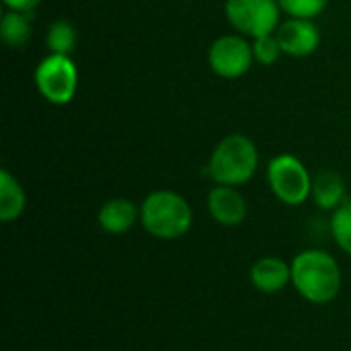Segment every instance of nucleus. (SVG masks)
Wrapping results in <instances>:
<instances>
[{"mask_svg":"<svg viewBox=\"0 0 351 351\" xmlns=\"http://www.w3.org/2000/svg\"><path fill=\"white\" fill-rule=\"evenodd\" d=\"M331 0H278L282 12L298 19H315L325 12Z\"/></svg>","mask_w":351,"mask_h":351,"instance_id":"nucleus-17","label":"nucleus"},{"mask_svg":"<svg viewBox=\"0 0 351 351\" xmlns=\"http://www.w3.org/2000/svg\"><path fill=\"white\" fill-rule=\"evenodd\" d=\"M257 167L259 152L255 142L245 134H228L210 154L206 173L216 181V185L241 187L255 177Z\"/></svg>","mask_w":351,"mask_h":351,"instance_id":"nucleus-3","label":"nucleus"},{"mask_svg":"<svg viewBox=\"0 0 351 351\" xmlns=\"http://www.w3.org/2000/svg\"><path fill=\"white\" fill-rule=\"evenodd\" d=\"M99 226L109 234H125L140 220V210L128 197H111L99 210Z\"/></svg>","mask_w":351,"mask_h":351,"instance_id":"nucleus-11","label":"nucleus"},{"mask_svg":"<svg viewBox=\"0 0 351 351\" xmlns=\"http://www.w3.org/2000/svg\"><path fill=\"white\" fill-rule=\"evenodd\" d=\"M292 282V267L280 257H261L251 267V284L263 294H276Z\"/></svg>","mask_w":351,"mask_h":351,"instance_id":"nucleus-10","label":"nucleus"},{"mask_svg":"<svg viewBox=\"0 0 351 351\" xmlns=\"http://www.w3.org/2000/svg\"><path fill=\"white\" fill-rule=\"evenodd\" d=\"M27 206V195L23 185L6 169L0 171V220L4 224L21 218Z\"/></svg>","mask_w":351,"mask_h":351,"instance_id":"nucleus-13","label":"nucleus"},{"mask_svg":"<svg viewBox=\"0 0 351 351\" xmlns=\"http://www.w3.org/2000/svg\"><path fill=\"white\" fill-rule=\"evenodd\" d=\"M346 193L348 185L346 179L335 173V171H319L313 177V202L321 210H331L335 212L341 204H346Z\"/></svg>","mask_w":351,"mask_h":351,"instance_id":"nucleus-12","label":"nucleus"},{"mask_svg":"<svg viewBox=\"0 0 351 351\" xmlns=\"http://www.w3.org/2000/svg\"><path fill=\"white\" fill-rule=\"evenodd\" d=\"M290 267L296 292L311 304H329L341 292V267L327 251L306 249L292 259Z\"/></svg>","mask_w":351,"mask_h":351,"instance_id":"nucleus-1","label":"nucleus"},{"mask_svg":"<svg viewBox=\"0 0 351 351\" xmlns=\"http://www.w3.org/2000/svg\"><path fill=\"white\" fill-rule=\"evenodd\" d=\"M276 37L282 51L290 58H308L321 45V31L313 19L288 16L280 23Z\"/></svg>","mask_w":351,"mask_h":351,"instance_id":"nucleus-8","label":"nucleus"},{"mask_svg":"<svg viewBox=\"0 0 351 351\" xmlns=\"http://www.w3.org/2000/svg\"><path fill=\"white\" fill-rule=\"evenodd\" d=\"M331 234L337 247L351 257V199L341 204L331 216Z\"/></svg>","mask_w":351,"mask_h":351,"instance_id":"nucleus-16","label":"nucleus"},{"mask_svg":"<svg viewBox=\"0 0 351 351\" xmlns=\"http://www.w3.org/2000/svg\"><path fill=\"white\" fill-rule=\"evenodd\" d=\"M255 62L253 41L241 33H230L214 39L208 49V66L220 78H241L245 76Z\"/></svg>","mask_w":351,"mask_h":351,"instance_id":"nucleus-7","label":"nucleus"},{"mask_svg":"<svg viewBox=\"0 0 351 351\" xmlns=\"http://www.w3.org/2000/svg\"><path fill=\"white\" fill-rule=\"evenodd\" d=\"M33 12L6 10L0 21V37L8 47H23L31 39Z\"/></svg>","mask_w":351,"mask_h":351,"instance_id":"nucleus-14","label":"nucleus"},{"mask_svg":"<svg viewBox=\"0 0 351 351\" xmlns=\"http://www.w3.org/2000/svg\"><path fill=\"white\" fill-rule=\"evenodd\" d=\"M140 222L150 237L160 241H177L189 232L193 212L181 193L158 189L144 197L140 206Z\"/></svg>","mask_w":351,"mask_h":351,"instance_id":"nucleus-2","label":"nucleus"},{"mask_svg":"<svg viewBox=\"0 0 351 351\" xmlns=\"http://www.w3.org/2000/svg\"><path fill=\"white\" fill-rule=\"evenodd\" d=\"M37 93L49 105H68L78 90V68L70 56L47 53L35 68Z\"/></svg>","mask_w":351,"mask_h":351,"instance_id":"nucleus-5","label":"nucleus"},{"mask_svg":"<svg viewBox=\"0 0 351 351\" xmlns=\"http://www.w3.org/2000/svg\"><path fill=\"white\" fill-rule=\"evenodd\" d=\"M78 43V33L74 29V25L68 19H56L45 33V45L49 49V53H62V56H70L76 49Z\"/></svg>","mask_w":351,"mask_h":351,"instance_id":"nucleus-15","label":"nucleus"},{"mask_svg":"<svg viewBox=\"0 0 351 351\" xmlns=\"http://www.w3.org/2000/svg\"><path fill=\"white\" fill-rule=\"evenodd\" d=\"M224 14L230 27L249 39L274 35L282 23L278 0H226Z\"/></svg>","mask_w":351,"mask_h":351,"instance_id":"nucleus-6","label":"nucleus"},{"mask_svg":"<svg viewBox=\"0 0 351 351\" xmlns=\"http://www.w3.org/2000/svg\"><path fill=\"white\" fill-rule=\"evenodd\" d=\"M267 183L286 206H302L313 195V177L294 154H278L267 162Z\"/></svg>","mask_w":351,"mask_h":351,"instance_id":"nucleus-4","label":"nucleus"},{"mask_svg":"<svg viewBox=\"0 0 351 351\" xmlns=\"http://www.w3.org/2000/svg\"><path fill=\"white\" fill-rule=\"evenodd\" d=\"M282 53L284 51L280 47V41H278L276 33L253 39V56H255V62H259L263 66H274L280 60Z\"/></svg>","mask_w":351,"mask_h":351,"instance_id":"nucleus-18","label":"nucleus"},{"mask_svg":"<svg viewBox=\"0 0 351 351\" xmlns=\"http://www.w3.org/2000/svg\"><path fill=\"white\" fill-rule=\"evenodd\" d=\"M43 0H2L6 10H19V12H35V8Z\"/></svg>","mask_w":351,"mask_h":351,"instance_id":"nucleus-19","label":"nucleus"},{"mask_svg":"<svg viewBox=\"0 0 351 351\" xmlns=\"http://www.w3.org/2000/svg\"><path fill=\"white\" fill-rule=\"evenodd\" d=\"M208 212L220 226L232 228L247 220L249 206L243 193L230 185H216L208 193Z\"/></svg>","mask_w":351,"mask_h":351,"instance_id":"nucleus-9","label":"nucleus"}]
</instances>
